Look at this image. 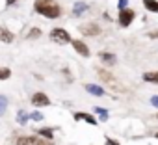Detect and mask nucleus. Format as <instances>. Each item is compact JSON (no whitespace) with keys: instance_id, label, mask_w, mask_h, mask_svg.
<instances>
[{"instance_id":"1","label":"nucleus","mask_w":158,"mask_h":145,"mask_svg":"<svg viewBox=\"0 0 158 145\" xmlns=\"http://www.w3.org/2000/svg\"><path fill=\"white\" fill-rule=\"evenodd\" d=\"M34 8H35L37 13L45 15L47 19H58L60 13H61V10H60L56 0H35Z\"/></svg>"},{"instance_id":"2","label":"nucleus","mask_w":158,"mask_h":145,"mask_svg":"<svg viewBox=\"0 0 158 145\" xmlns=\"http://www.w3.org/2000/svg\"><path fill=\"white\" fill-rule=\"evenodd\" d=\"M97 72H99L101 80H102L104 84H108V86H110V88H112L114 91H125L123 84H121V82H119V80H117V78L114 77V75H112V72H108V71H104V69H99Z\"/></svg>"},{"instance_id":"3","label":"nucleus","mask_w":158,"mask_h":145,"mask_svg":"<svg viewBox=\"0 0 158 145\" xmlns=\"http://www.w3.org/2000/svg\"><path fill=\"white\" fill-rule=\"evenodd\" d=\"M15 145H52L48 139L45 138H37V136H17Z\"/></svg>"},{"instance_id":"4","label":"nucleus","mask_w":158,"mask_h":145,"mask_svg":"<svg viewBox=\"0 0 158 145\" xmlns=\"http://www.w3.org/2000/svg\"><path fill=\"white\" fill-rule=\"evenodd\" d=\"M50 39L63 45V43H69V41H71V35H69L63 28H54V30L50 32Z\"/></svg>"},{"instance_id":"5","label":"nucleus","mask_w":158,"mask_h":145,"mask_svg":"<svg viewBox=\"0 0 158 145\" xmlns=\"http://www.w3.org/2000/svg\"><path fill=\"white\" fill-rule=\"evenodd\" d=\"M132 19H134V11L132 10H121L119 11V24L121 26H128L130 23H132Z\"/></svg>"},{"instance_id":"6","label":"nucleus","mask_w":158,"mask_h":145,"mask_svg":"<svg viewBox=\"0 0 158 145\" xmlns=\"http://www.w3.org/2000/svg\"><path fill=\"white\" fill-rule=\"evenodd\" d=\"M73 47H74V50L80 54V56H84V58H88V56H89V48H88V45H86L84 41L74 39V41H73Z\"/></svg>"},{"instance_id":"7","label":"nucleus","mask_w":158,"mask_h":145,"mask_svg":"<svg viewBox=\"0 0 158 145\" xmlns=\"http://www.w3.org/2000/svg\"><path fill=\"white\" fill-rule=\"evenodd\" d=\"M32 104L34 106H48L50 104V99L45 95V93H35L32 97Z\"/></svg>"},{"instance_id":"8","label":"nucleus","mask_w":158,"mask_h":145,"mask_svg":"<svg viewBox=\"0 0 158 145\" xmlns=\"http://www.w3.org/2000/svg\"><path fill=\"white\" fill-rule=\"evenodd\" d=\"M80 30H82V34H86V35H97V34H101V28H99L97 24H84Z\"/></svg>"},{"instance_id":"9","label":"nucleus","mask_w":158,"mask_h":145,"mask_svg":"<svg viewBox=\"0 0 158 145\" xmlns=\"http://www.w3.org/2000/svg\"><path fill=\"white\" fill-rule=\"evenodd\" d=\"M13 37H15V35H13L8 28H2V26H0V41H2V43H11Z\"/></svg>"},{"instance_id":"10","label":"nucleus","mask_w":158,"mask_h":145,"mask_svg":"<svg viewBox=\"0 0 158 145\" xmlns=\"http://www.w3.org/2000/svg\"><path fill=\"white\" fill-rule=\"evenodd\" d=\"M143 80H145V82H152V84H158V71H152V72H145V75H143Z\"/></svg>"},{"instance_id":"11","label":"nucleus","mask_w":158,"mask_h":145,"mask_svg":"<svg viewBox=\"0 0 158 145\" xmlns=\"http://www.w3.org/2000/svg\"><path fill=\"white\" fill-rule=\"evenodd\" d=\"M86 89L91 93V95H97V97H101V95H104V91H102V88H99V86H95V84H88L86 86Z\"/></svg>"},{"instance_id":"12","label":"nucleus","mask_w":158,"mask_h":145,"mask_svg":"<svg viewBox=\"0 0 158 145\" xmlns=\"http://www.w3.org/2000/svg\"><path fill=\"white\" fill-rule=\"evenodd\" d=\"M143 6L149 11H156L158 13V0H143Z\"/></svg>"},{"instance_id":"13","label":"nucleus","mask_w":158,"mask_h":145,"mask_svg":"<svg viewBox=\"0 0 158 145\" xmlns=\"http://www.w3.org/2000/svg\"><path fill=\"white\" fill-rule=\"evenodd\" d=\"M101 60H102L106 65H114V63H115V56H114V54H108V52H101Z\"/></svg>"},{"instance_id":"14","label":"nucleus","mask_w":158,"mask_h":145,"mask_svg":"<svg viewBox=\"0 0 158 145\" xmlns=\"http://www.w3.org/2000/svg\"><path fill=\"white\" fill-rule=\"evenodd\" d=\"M74 119H84V121H88L89 125H97L95 117H93V115H89V114H76V115H74Z\"/></svg>"},{"instance_id":"15","label":"nucleus","mask_w":158,"mask_h":145,"mask_svg":"<svg viewBox=\"0 0 158 145\" xmlns=\"http://www.w3.org/2000/svg\"><path fill=\"white\" fill-rule=\"evenodd\" d=\"M39 136H43L45 139H52L54 138V134H52L50 128H39Z\"/></svg>"},{"instance_id":"16","label":"nucleus","mask_w":158,"mask_h":145,"mask_svg":"<svg viewBox=\"0 0 158 145\" xmlns=\"http://www.w3.org/2000/svg\"><path fill=\"white\" fill-rule=\"evenodd\" d=\"M6 108H8V99L4 97V95H0V117L4 115V112H6Z\"/></svg>"},{"instance_id":"17","label":"nucleus","mask_w":158,"mask_h":145,"mask_svg":"<svg viewBox=\"0 0 158 145\" xmlns=\"http://www.w3.org/2000/svg\"><path fill=\"white\" fill-rule=\"evenodd\" d=\"M10 77H11V71L6 67H0V80H8Z\"/></svg>"},{"instance_id":"18","label":"nucleus","mask_w":158,"mask_h":145,"mask_svg":"<svg viewBox=\"0 0 158 145\" xmlns=\"http://www.w3.org/2000/svg\"><path fill=\"white\" fill-rule=\"evenodd\" d=\"M39 35H41V30H39V28H32L30 34H28V39H35V37H39Z\"/></svg>"},{"instance_id":"19","label":"nucleus","mask_w":158,"mask_h":145,"mask_svg":"<svg viewBox=\"0 0 158 145\" xmlns=\"http://www.w3.org/2000/svg\"><path fill=\"white\" fill-rule=\"evenodd\" d=\"M28 121V115L24 114V112H19V115H17V123H21V125H24Z\"/></svg>"},{"instance_id":"20","label":"nucleus","mask_w":158,"mask_h":145,"mask_svg":"<svg viewBox=\"0 0 158 145\" xmlns=\"http://www.w3.org/2000/svg\"><path fill=\"white\" fill-rule=\"evenodd\" d=\"M84 10H86V6H84V4H76V6H74V15H80Z\"/></svg>"},{"instance_id":"21","label":"nucleus","mask_w":158,"mask_h":145,"mask_svg":"<svg viewBox=\"0 0 158 145\" xmlns=\"http://www.w3.org/2000/svg\"><path fill=\"white\" fill-rule=\"evenodd\" d=\"M32 119H34V121H41V119H43V115H41L39 112H34V114H32Z\"/></svg>"},{"instance_id":"22","label":"nucleus","mask_w":158,"mask_h":145,"mask_svg":"<svg viewBox=\"0 0 158 145\" xmlns=\"http://www.w3.org/2000/svg\"><path fill=\"white\" fill-rule=\"evenodd\" d=\"M106 145H119L117 141H114L112 138H106Z\"/></svg>"},{"instance_id":"23","label":"nucleus","mask_w":158,"mask_h":145,"mask_svg":"<svg viewBox=\"0 0 158 145\" xmlns=\"http://www.w3.org/2000/svg\"><path fill=\"white\" fill-rule=\"evenodd\" d=\"M149 35H151V37H158V32H151Z\"/></svg>"},{"instance_id":"24","label":"nucleus","mask_w":158,"mask_h":145,"mask_svg":"<svg viewBox=\"0 0 158 145\" xmlns=\"http://www.w3.org/2000/svg\"><path fill=\"white\" fill-rule=\"evenodd\" d=\"M6 2H8V4L11 6V4H15V2H17V0H6Z\"/></svg>"},{"instance_id":"25","label":"nucleus","mask_w":158,"mask_h":145,"mask_svg":"<svg viewBox=\"0 0 158 145\" xmlns=\"http://www.w3.org/2000/svg\"><path fill=\"white\" fill-rule=\"evenodd\" d=\"M152 102H154V104H158V99H152Z\"/></svg>"},{"instance_id":"26","label":"nucleus","mask_w":158,"mask_h":145,"mask_svg":"<svg viewBox=\"0 0 158 145\" xmlns=\"http://www.w3.org/2000/svg\"><path fill=\"white\" fill-rule=\"evenodd\" d=\"M156 138H158V134H156Z\"/></svg>"}]
</instances>
